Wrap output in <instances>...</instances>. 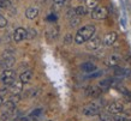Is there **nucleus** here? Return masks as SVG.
Returning <instances> with one entry per match:
<instances>
[{"label": "nucleus", "instance_id": "bb28decb", "mask_svg": "<svg viewBox=\"0 0 131 121\" xmlns=\"http://www.w3.org/2000/svg\"><path fill=\"white\" fill-rule=\"evenodd\" d=\"M58 34H59V30H58V28H53L51 30V36L53 37V39H56L57 36H58Z\"/></svg>", "mask_w": 131, "mask_h": 121}, {"label": "nucleus", "instance_id": "7ed1b4c3", "mask_svg": "<svg viewBox=\"0 0 131 121\" xmlns=\"http://www.w3.org/2000/svg\"><path fill=\"white\" fill-rule=\"evenodd\" d=\"M0 79H1V82L4 83L6 86L11 85L12 83L16 80V72H15L13 70H11V68L4 70L3 72H1V77H0Z\"/></svg>", "mask_w": 131, "mask_h": 121}, {"label": "nucleus", "instance_id": "b1692460", "mask_svg": "<svg viewBox=\"0 0 131 121\" xmlns=\"http://www.w3.org/2000/svg\"><path fill=\"white\" fill-rule=\"evenodd\" d=\"M123 96L127 102H131V92L130 91H127L126 89H124L123 90Z\"/></svg>", "mask_w": 131, "mask_h": 121}, {"label": "nucleus", "instance_id": "412c9836", "mask_svg": "<svg viewBox=\"0 0 131 121\" xmlns=\"http://www.w3.org/2000/svg\"><path fill=\"white\" fill-rule=\"evenodd\" d=\"M80 23H81V19L78 16H75V17H72V18H70V27L71 28H76Z\"/></svg>", "mask_w": 131, "mask_h": 121}, {"label": "nucleus", "instance_id": "9b49d317", "mask_svg": "<svg viewBox=\"0 0 131 121\" xmlns=\"http://www.w3.org/2000/svg\"><path fill=\"white\" fill-rule=\"evenodd\" d=\"M8 88V91L11 92V95H13V94H20L22 92V90H23V83L20 82H15L12 83L11 85H8L7 86Z\"/></svg>", "mask_w": 131, "mask_h": 121}, {"label": "nucleus", "instance_id": "0eeeda50", "mask_svg": "<svg viewBox=\"0 0 131 121\" xmlns=\"http://www.w3.org/2000/svg\"><path fill=\"white\" fill-rule=\"evenodd\" d=\"M106 112L112 115H115V114H120L124 112V104L122 102H113L110 105L106 107Z\"/></svg>", "mask_w": 131, "mask_h": 121}, {"label": "nucleus", "instance_id": "393cba45", "mask_svg": "<svg viewBox=\"0 0 131 121\" xmlns=\"http://www.w3.org/2000/svg\"><path fill=\"white\" fill-rule=\"evenodd\" d=\"M6 25H7V19L0 15V28H6Z\"/></svg>", "mask_w": 131, "mask_h": 121}, {"label": "nucleus", "instance_id": "cd10ccee", "mask_svg": "<svg viewBox=\"0 0 131 121\" xmlns=\"http://www.w3.org/2000/svg\"><path fill=\"white\" fill-rule=\"evenodd\" d=\"M101 74H102V72H101V71H96L94 74H90V77H91V78H95V77H99V76H101Z\"/></svg>", "mask_w": 131, "mask_h": 121}, {"label": "nucleus", "instance_id": "7c9ffc66", "mask_svg": "<svg viewBox=\"0 0 131 121\" xmlns=\"http://www.w3.org/2000/svg\"><path fill=\"white\" fill-rule=\"evenodd\" d=\"M3 103H4V97H3V96H0V107L3 105Z\"/></svg>", "mask_w": 131, "mask_h": 121}, {"label": "nucleus", "instance_id": "9d476101", "mask_svg": "<svg viewBox=\"0 0 131 121\" xmlns=\"http://www.w3.org/2000/svg\"><path fill=\"white\" fill-rule=\"evenodd\" d=\"M24 39H27V29L24 28H17L13 32V40L16 42H20Z\"/></svg>", "mask_w": 131, "mask_h": 121}, {"label": "nucleus", "instance_id": "2f4dec72", "mask_svg": "<svg viewBox=\"0 0 131 121\" xmlns=\"http://www.w3.org/2000/svg\"><path fill=\"white\" fill-rule=\"evenodd\" d=\"M0 15H1V13H0Z\"/></svg>", "mask_w": 131, "mask_h": 121}, {"label": "nucleus", "instance_id": "f8f14e48", "mask_svg": "<svg viewBox=\"0 0 131 121\" xmlns=\"http://www.w3.org/2000/svg\"><path fill=\"white\" fill-rule=\"evenodd\" d=\"M117 37H118L117 32H114V31L108 32L107 35L105 36V40H103V43H105V46L110 47V46H112V44H114V42L117 41Z\"/></svg>", "mask_w": 131, "mask_h": 121}, {"label": "nucleus", "instance_id": "2eb2a0df", "mask_svg": "<svg viewBox=\"0 0 131 121\" xmlns=\"http://www.w3.org/2000/svg\"><path fill=\"white\" fill-rule=\"evenodd\" d=\"M112 82H113L112 79H103V80H101V82L99 83L97 86H99L100 89H101V91L103 92V91H107V90L112 86Z\"/></svg>", "mask_w": 131, "mask_h": 121}, {"label": "nucleus", "instance_id": "a878e982", "mask_svg": "<svg viewBox=\"0 0 131 121\" xmlns=\"http://www.w3.org/2000/svg\"><path fill=\"white\" fill-rule=\"evenodd\" d=\"M66 16H68V18L70 19V18H72V17L76 16V12H75V8H70L68 12H66Z\"/></svg>", "mask_w": 131, "mask_h": 121}, {"label": "nucleus", "instance_id": "f03ea898", "mask_svg": "<svg viewBox=\"0 0 131 121\" xmlns=\"http://www.w3.org/2000/svg\"><path fill=\"white\" fill-rule=\"evenodd\" d=\"M105 100H101V98H96V101L91 102L89 104L84 105L83 109H82V113L87 116H95V115H99V113L101 112L103 107H105Z\"/></svg>", "mask_w": 131, "mask_h": 121}, {"label": "nucleus", "instance_id": "6ab92c4d", "mask_svg": "<svg viewBox=\"0 0 131 121\" xmlns=\"http://www.w3.org/2000/svg\"><path fill=\"white\" fill-rule=\"evenodd\" d=\"M100 121H113V115L107 112H100L99 113Z\"/></svg>", "mask_w": 131, "mask_h": 121}, {"label": "nucleus", "instance_id": "6e6552de", "mask_svg": "<svg viewBox=\"0 0 131 121\" xmlns=\"http://www.w3.org/2000/svg\"><path fill=\"white\" fill-rule=\"evenodd\" d=\"M101 94H102V91H101V89H100L97 85H91V86H89V88H87V90H85V95L91 98L100 97Z\"/></svg>", "mask_w": 131, "mask_h": 121}, {"label": "nucleus", "instance_id": "39448f33", "mask_svg": "<svg viewBox=\"0 0 131 121\" xmlns=\"http://www.w3.org/2000/svg\"><path fill=\"white\" fill-rule=\"evenodd\" d=\"M123 63H124V58H123V55L119 54V53H113V54L108 55L107 59L105 60V64L111 67L120 66V64H123Z\"/></svg>", "mask_w": 131, "mask_h": 121}, {"label": "nucleus", "instance_id": "f257e3e1", "mask_svg": "<svg viewBox=\"0 0 131 121\" xmlns=\"http://www.w3.org/2000/svg\"><path fill=\"white\" fill-rule=\"evenodd\" d=\"M94 34H95V27H94L93 24H87V25H84L83 28H81L80 30L77 31L73 41H75L77 44H83V43L87 42L90 37H93Z\"/></svg>", "mask_w": 131, "mask_h": 121}, {"label": "nucleus", "instance_id": "a211bd4d", "mask_svg": "<svg viewBox=\"0 0 131 121\" xmlns=\"http://www.w3.org/2000/svg\"><path fill=\"white\" fill-rule=\"evenodd\" d=\"M82 71H84L85 73H91V72L96 71V66L91 63H85L82 65Z\"/></svg>", "mask_w": 131, "mask_h": 121}, {"label": "nucleus", "instance_id": "4468645a", "mask_svg": "<svg viewBox=\"0 0 131 121\" xmlns=\"http://www.w3.org/2000/svg\"><path fill=\"white\" fill-rule=\"evenodd\" d=\"M31 78H32V72L30 70H28V71H24L23 73L20 74L19 80L23 83V84H28V83H30Z\"/></svg>", "mask_w": 131, "mask_h": 121}, {"label": "nucleus", "instance_id": "5701e85b", "mask_svg": "<svg viewBox=\"0 0 131 121\" xmlns=\"http://www.w3.org/2000/svg\"><path fill=\"white\" fill-rule=\"evenodd\" d=\"M72 41H73V37H72L71 34H66L64 37V44H71Z\"/></svg>", "mask_w": 131, "mask_h": 121}, {"label": "nucleus", "instance_id": "c756f323", "mask_svg": "<svg viewBox=\"0 0 131 121\" xmlns=\"http://www.w3.org/2000/svg\"><path fill=\"white\" fill-rule=\"evenodd\" d=\"M40 114H41V110L40 109H36L35 112L31 114V116H37V115H40Z\"/></svg>", "mask_w": 131, "mask_h": 121}, {"label": "nucleus", "instance_id": "423d86ee", "mask_svg": "<svg viewBox=\"0 0 131 121\" xmlns=\"http://www.w3.org/2000/svg\"><path fill=\"white\" fill-rule=\"evenodd\" d=\"M16 63V59L13 55H10V56H3V59L0 60V72H3L4 70H7V68H11Z\"/></svg>", "mask_w": 131, "mask_h": 121}, {"label": "nucleus", "instance_id": "dca6fc26", "mask_svg": "<svg viewBox=\"0 0 131 121\" xmlns=\"http://www.w3.org/2000/svg\"><path fill=\"white\" fill-rule=\"evenodd\" d=\"M84 6L89 12H91L96 6H99V0H84Z\"/></svg>", "mask_w": 131, "mask_h": 121}, {"label": "nucleus", "instance_id": "4be33fe9", "mask_svg": "<svg viewBox=\"0 0 131 121\" xmlns=\"http://www.w3.org/2000/svg\"><path fill=\"white\" fill-rule=\"evenodd\" d=\"M36 30L35 29H32V28H29L28 30H27V39L29 40H32V39H35L36 37Z\"/></svg>", "mask_w": 131, "mask_h": 121}, {"label": "nucleus", "instance_id": "ddd939ff", "mask_svg": "<svg viewBox=\"0 0 131 121\" xmlns=\"http://www.w3.org/2000/svg\"><path fill=\"white\" fill-rule=\"evenodd\" d=\"M37 16H39V8L37 7L30 6V7L27 8V11H25V17H27L28 19H35Z\"/></svg>", "mask_w": 131, "mask_h": 121}, {"label": "nucleus", "instance_id": "c85d7f7f", "mask_svg": "<svg viewBox=\"0 0 131 121\" xmlns=\"http://www.w3.org/2000/svg\"><path fill=\"white\" fill-rule=\"evenodd\" d=\"M64 3H65V0H54V4L58 5V6H61Z\"/></svg>", "mask_w": 131, "mask_h": 121}, {"label": "nucleus", "instance_id": "aec40b11", "mask_svg": "<svg viewBox=\"0 0 131 121\" xmlns=\"http://www.w3.org/2000/svg\"><path fill=\"white\" fill-rule=\"evenodd\" d=\"M113 120L114 121H131V119L125 116V115H122V113H120V114H115L114 116H113Z\"/></svg>", "mask_w": 131, "mask_h": 121}, {"label": "nucleus", "instance_id": "1a4fd4ad", "mask_svg": "<svg viewBox=\"0 0 131 121\" xmlns=\"http://www.w3.org/2000/svg\"><path fill=\"white\" fill-rule=\"evenodd\" d=\"M101 47V40L99 37H90L87 41V48L89 51H96Z\"/></svg>", "mask_w": 131, "mask_h": 121}, {"label": "nucleus", "instance_id": "20e7f679", "mask_svg": "<svg viewBox=\"0 0 131 121\" xmlns=\"http://www.w3.org/2000/svg\"><path fill=\"white\" fill-rule=\"evenodd\" d=\"M91 15V18L95 20H102V19H106L108 16V11L107 8L105 7V6H96L93 11L90 12Z\"/></svg>", "mask_w": 131, "mask_h": 121}, {"label": "nucleus", "instance_id": "f3484780", "mask_svg": "<svg viewBox=\"0 0 131 121\" xmlns=\"http://www.w3.org/2000/svg\"><path fill=\"white\" fill-rule=\"evenodd\" d=\"M75 12H76V16L78 17H82V16H85L89 13V11L87 10V7L84 6V5H80V6H77L75 8Z\"/></svg>", "mask_w": 131, "mask_h": 121}]
</instances>
